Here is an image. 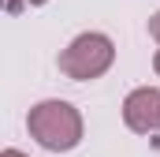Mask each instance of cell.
Returning a JSON list of instances; mask_svg holds the SVG:
<instances>
[{"mask_svg":"<svg viewBox=\"0 0 160 157\" xmlns=\"http://www.w3.org/2000/svg\"><path fill=\"white\" fill-rule=\"evenodd\" d=\"M30 131L38 135L41 146H48V150H71L78 142V116L63 101H45L30 116Z\"/></svg>","mask_w":160,"mask_h":157,"instance_id":"obj_1","label":"cell"},{"mask_svg":"<svg viewBox=\"0 0 160 157\" xmlns=\"http://www.w3.org/2000/svg\"><path fill=\"white\" fill-rule=\"evenodd\" d=\"M63 71H71L75 78H93L112 64V41L101 34H82L67 52H63Z\"/></svg>","mask_w":160,"mask_h":157,"instance_id":"obj_2","label":"cell"},{"mask_svg":"<svg viewBox=\"0 0 160 157\" xmlns=\"http://www.w3.org/2000/svg\"><path fill=\"white\" fill-rule=\"evenodd\" d=\"M123 116L134 131H160V90H134L123 105Z\"/></svg>","mask_w":160,"mask_h":157,"instance_id":"obj_3","label":"cell"},{"mask_svg":"<svg viewBox=\"0 0 160 157\" xmlns=\"http://www.w3.org/2000/svg\"><path fill=\"white\" fill-rule=\"evenodd\" d=\"M153 34H157V38H160V15H157V19H153Z\"/></svg>","mask_w":160,"mask_h":157,"instance_id":"obj_4","label":"cell"},{"mask_svg":"<svg viewBox=\"0 0 160 157\" xmlns=\"http://www.w3.org/2000/svg\"><path fill=\"white\" fill-rule=\"evenodd\" d=\"M4 157H22V154H15V150H8V154H4Z\"/></svg>","mask_w":160,"mask_h":157,"instance_id":"obj_5","label":"cell"},{"mask_svg":"<svg viewBox=\"0 0 160 157\" xmlns=\"http://www.w3.org/2000/svg\"><path fill=\"white\" fill-rule=\"evenodd\" d=\"M157 71H160V56H157Z\"/></svg>","mask_w":160,"mask_h":157,"instance_id":"obj_6","label":"cell"}]
</instances>
